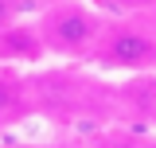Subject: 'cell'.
<instances>
[{"label":"cell","mask_w":156,"mask_h":148,"mask_svg":"<svg viewBox=\"0 0 156 148\" xmlns=\"http://www.w3.org/2000/svg\"><path fill=\"white\" fill-rule=\"evenodd\" d=\"M35 31L43 39V51L62 58H82L101 43V19L74 0H58L55 8L43 12Z\"/></svg>","instance_id":"1"},{"label":"cell","mask_w":156,"mask_h":148,"mask_svg":"<svg viewBox=\"0 0 156 148\" xmlns=\"http://www.w3.org/2000/svg\"><path fill=\"white\" fill-rule=\"evenodd\" d=\"M35 148H47V144H35Z\"/></svg>","instance_id":"7"},{"label":"cell","mask_w":156,"mask_h":148,"mask_svg":"<svg viewBox=\"0 0 156 148\" xmlns=\"http://www.w3.org/2000/svg\"><path fill=\"white\" fill-rule=\"evenodd\" d=\"M0 55L4 58H39L43 55V39L35 27H4L0 31Z\"/></svg>","instance_id":"3"},{"label":"cell","mask_w":156,"mask_h":148,"mask_svg":"<svg viewBox=\"0 0 156 148\" xmlns=\"http://www.w3.org/2000/svg\"><path fill=\"white\" fill-rule=\"evenodd\" d=\"M125 4H144V0H125Z\"/></svg>","instance_id":"6"},{"label":"cell","mask_w":156,"mask_h":148,"mask_svg":"<svg viewBox=\"0 0 156 148\" xmlns=\"http://www.w3.org/2000/svg\"><path fill=\"white\" fill-rule=\"evenodd\" d=\"M12 19H16V0H0V31L12 27Z\"/></svg>","instance_id":"4"},{"label":"cell","mask_w":156,"mask_h":148,"mask_svg":"<svg viewBox=\"0 0 156 148\" xmlns=\"http://www.w3.org/2000/svg\"><path fill=\"white\" fill-rule=\"evenodd\" d=\"M98 58L105 66H121V70H140L156 62V39L140 27H113L101 31L98 43Z\"/></svg>","instance_id":"2"},{"label":"cell","mask_w":156,"mask_h":148,"mask_svg":"<svg viewBox=\"0 0 156 148\" xmlns=\"http://www.w3.org/2000/svg\"><path fill=\"white\" fill-rule=\"evenodd\" d=\"M12 101H16V97H12V90H8V86H4V82H0V113L8 109V105H12Z\"/></svg>","instance_id":"5"}]
</instances>
